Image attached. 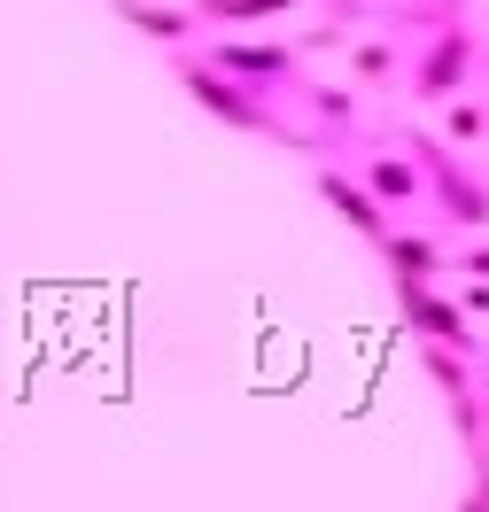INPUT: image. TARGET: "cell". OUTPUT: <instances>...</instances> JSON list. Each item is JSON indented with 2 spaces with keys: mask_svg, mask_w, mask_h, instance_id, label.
I'll return each mask as SVG.
<instances>
[{
  "mask_svg": "<svg viewBox=\"0 0 489 512\" xmlns=\"http://www.w3.org/2000/svg\"><path fill=\"white\" fill-rule=\"evenodd\" d=\"M389 264L404 272V288H420L427 272H435V249H427V241H389Z\"/></svg>",
  "mask_w": 489,
  "mask_h": 512,
  "instance_id": "obj_9",
  "label": "cell"
},
{
  "mask_svg": "<svg viewBox=\"0 0 489 512\" xmlns=\"http://www.w3.org/2000/svg\"><path fill=\"white\" fill-rule=\"evenodd\" d=\"M117 16H125L132 32H148V39H171V47L195 32V16H179V8H156V0H117Z\"/></svg>",
  "mask_w": 489,
  "mask_h": 512,
  "instance_id": "obj_6",
  "label": "cell"
},
{
  "mask_svg": "<svg viewBox=\"0 0 489 512\" xmlns=\"http://www.w3.org/2000/svg\"><path fill=\"white\" fill-rule=\"evenodd\" d=\"M319 194H326V202H334V210H342L350 225H358V233H373V241L389 233V218H381V202H373V194H365L358 179H342V171H326V179H319Z\"/></svg>",
  "mask_w": 489,
  "mask_h": 512,
  "instance_id": "obj_5",
  "label": "cell"
},
{
  "mask_svg": "<svg viewBox=\"0 0 489 512\" xmlns=\"http://www.w3.org/2000/svg\"><path fill=\"white\" fill-rule=\"evenodd\" d=\"M365 194H373L381 210H389V202H412V194H420V171H412L404 156H373V171H365Z\"/></svg>",
  "mask_w": 489,
  "mask_h": 512,
  "instance_id": "obj_7",
  "label": "cell"
},
{
  "mask_svg": "<svg viewBox=\"0 0 489 512\" xmlns=\"http://www.w3.org/2000/svg\"><path fill=\"white\" fill-rule=\"evenodd\" d=\"M404 303L420 311V326H427V334H458V311H451V303H435L427 288H404Z\"/></svg>",
  "mask_w": 489,
  "mask_h": 512,
  "instance_id": "obj_10",
  "label": "cell"
},
{
  "mask_svg": "<svg viewBox=\"0 0 489 512\" xmlns=\"http://www.w3.org/2000/svg\"><path fill=\"white\" fill-rule=\"evenodd\" d=\"M295 0H195V24H264Z\"/></svg>",
  "mask_w": 489,
  "mask_h": 512,
  "instance_id": "obj_8",
  "label": "cell"
},
{
  "mask_svg": "<svg viewBox=\"0 0 489 512\" xmlns=\"http://www.w3.org/2000/svg\"><path fill=\"white\" fill-rule=\"evenodd\" d=\"M466 264H474V272H489V249H474V256H466Z\"/></svg>",
  "mask_w": 489,
  "mask_h": 512,
  "instance_id": "obj_13",
  "label": "cell"
},
{
  "mask_svg": "<svg viewBox=\"0 0 489 512\" xmlns=\"http://www.w3.org/2000/svg\"><path fill=\"white\" fill-rule=\"evenodd\" d=\"M466 512H489V505H482V497H474V505H466Z\"/></svg>",
  "mask_w": 489,
  "mask_h": 512,
  "instance_id": "obj_14",
  "label": "cell"
},
{
  "mask_svg": "<svg viewBox=\"0 0 489 512\" xmlns=\"http://www.w3.org/2000/svg\"><path fill=\"white\" fill-rule=\"evenodd\" d=\"M179 86H187L202 109H218L226 125H241V132H272V140H295V132L280 125V117H272V109H264V101L241 86V78H226L218 63H195V55H187V63H179Z\"/></svg>",
  "mask_w": 489,
  "mask_h": 512,
  "instance_id": "obj_1",
  "label": "cell"
},
{
  "mask_svg": "<svg viewBox=\"0 0 489 512\" xmlns=\"http://www.w3.org/2000/svg\"><path fill=\"white\" fill-rule=\"evenodd\" d=\"M420 156L435 163V194H443V210H451L458 225H482V218H489V187H474L466 171H451V163L435 156V148H420Z\"/></svg>",
  "mask_w": 489,
  "mask_h": 512,
  "instance_id": "obj_4",
  "label": "cell"
},
{
  "mask_svg": "<svg viewBox=\"0 0 489 512\" xmlns=\"http://www.w3.org/2000/svg\"><path fill=\"white\" fill-rule=\"evenodd\" d=\"M451 140H482V109H451Z\"/></svg>",
  "mask_w": 489,
  "mask_h": 512,
  "instance_id": "obj_11",
  "label": "cell"
},
{
  "mask_svg": "<svg viewBox=\"0 0 489 512\" xmlns=\"http://www.w3.org/2000/svg\"><path fill=\"white\" fill-rule=\"evenodd\" d=\"M358 78H389V47H365V55H358Z\"/></svg>",
  "mask_w": 489,
  "mask_h": 512,
  "instance_id": "obj_12",
  "label": "cell"
},
{
  "mask_svg": "<svg viewBox=\"0 0 489 512\" xmlns=\"http://www.w3.org/2000/svg\"><path fill=\"white\" fill-rule=\"evenodd\" d=\"M466 63H474V39H466V32H443L435 47H427V63H420V94L427 101L458 94V86H466Z\"/></svg>",
  "mask_w": 489,
  "mask_h": 512,
  "instance_id": "obj_3",
  "label": "cell"
},
{
  "mask_svg": "<svg viewBox=\"0 0 489 512\" xmlns=\"http://www.w3.org/2000/svg\"><path fill=\"white\" fill-rule=\"evenodd\" d=\"M210 63L226 70V78H241V86H288V78H295L288 47H218Z\"/></svg>",
  "mask_w": 489,
  "mask_h": 512,
  "instance_id": "obj_2",
  "label": "cell"
}]
</instances>
